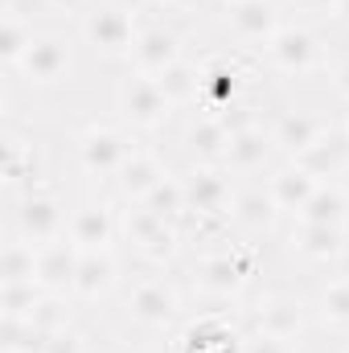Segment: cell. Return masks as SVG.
<instances>
[{
    "label": "cell",
    "instance_id": "obj_1",
    "mask_svg": "<svg viewBox=\"0 0 349 353\" xmlns=\"http://www.w3.org/2000/svg\"><path fill=\"white\" fill-rule=\"evenodd\" d=\"M259 271L255 243H230V247H210L193 259V288L206 300L218 304H239Z\"/></svg>",
    "mask_w": 349,
    "mask_h": 353
},
{
    "label": "cell",
    "instance_id": "obj_2",
    "mask_svg": "<svg viewBox=\"0 0 349 353\" xmlns=\"http://www.w3.org/2000/svg\"><path fill=\"white\" fill-rule=\"evenodd\" d=\"M140 17H144V8L136 0H94L74 21V33L103 62H128L136 29H140Z\"/></svg>",
    "mask_w": 349,
    "mask_h": 353
},
{
    "label": "cell",
    "instance_id": "obj_3",
    "mask_svg": "<svg viewBox=\"0 0 349 353\" xmlns=\"http://www.w3.org/2000/svg\"><path fill=\"white\" fill-rule=\"evenodd\" d=\"M259 62L267 74L279 79H312V74H329V46L325 37L312 29V21H283L279 33L259 50Z\"/></svg>",
    "mask_w": 349,
    "mask_h": 353
},
{
    "label": "cell",
    "instance_id": "obj_4",
    "mask_svg": "<svg viewBox=\"0 0 349 353\" xmlns=\"http://www.w3.org/2000/svg\"><path fill=\"white\" fill-rule=\"evenodd\" d=\"M263 74L267 70H263V62H255L251 50L210 54V58H201V99H197V107L222 115L226 107L251 99V87L259 83Z\"/></svg>",
    "mask_w": 349,
    "mask_h": 353
},
{
    "label": "cell",
    "instance_id": "obj_5",
    "mask_svg": "<svg viewBox=\"0 0 349 353\" xmlns=\"http://www.w3.org/2000/svg\"><path fill=\"white\" fill-rule=\"evenodd\" d=\"M140 148L136 132L123 128L119 119H94L87 123L79 136H74V169L87 176V181H99V185H111L115 173L128 165V157Z\"/></svg>",
    "mask_w": 349,
    "mask_h": 353
},
{
    "label": "cell",
    "instance_id": "obj_6",
    "mask_svg": "<svg viewBox=\"0 0 349 353\" xmlns=\"http://www.w3.org/2000/svg\"><path fill=\"white\" fill-rule=\"evenodd\" d=\"M181 308H185V296L165 271H148V275L132 279L123 288V300H119L123 321L144 329V333H169L181 321Z\"/></svg>",
    "mask_w": 349,
    "mask_h": 353
},
{
    "label": "cell",
    "instance_id": "obj_7",
    "mask_svg": "<svg viewBox=\"0 0 349 353\" xmlns=\"http://www.w3.org/2000/svg\"><path fill=\"white\" fill-rule=\"evenodd\" d=\"M111 107H115V119L132 132H144V136H157L169 128V119L177 115V107L169 103V94L161 90L157 79L148 74H136V70H123L111 87Z\"/></svg>",
    "mask_w": 349,
    "mask_h": 353
},
{
    "label": "cell",
    "instance_id": "obj_8",
    "mask_svg": "<svg viewBox=\"0 0 349 353\" xmlns=\"http://www.w3.org/2000/svg\"><path fill=\"white\" fill-rule=\"evenodd\" d=\"M66 226H70V214H66V201L58 189L41 185V189L8 197V234L25 239L33 247H46V243L66 239Z\"/></svg>",
    "mask_w": 349,
    "mask_h": 353
},
{
    "label": "cell",
    "instance_id": "obj_9",
    "mask_svg": "<svg viewBox=\"0 0 349 353\" xmlns=\"http://www.w3.org/2000/svg\"><path fill=\"white\" fill-rule=\"evenodd\" d=\"M74 54H79V33H62V29H37L29 54L21 58V66L12 74H4L8 83L46 90L66 83V74L74 70Z\"/></svg>",
    "mask_w": 349,
    "mask_h": 353
},
{
    "label": "cell",
    "instance_id": "obj_10",
    "mask_svg": "<svg viewBox=\"0 0 349 353\" xmlns=\"http://www.w3.org/2000/svg\"><path fill=\"white\" fill-rule=\"evenodd\" d=\"M185 58V37L173 21H161V17H140V29H136V41H132V54H128V70L136 74H148V79H161L169 66H177Z\"/></svg>",
    "mask_w": 349,
    "mask_h": 353
},
{
    "label": "cell",
    "instance_id": "obj_11",
    "mask_svg": "<svg viewBox=\"0 0 349 353\" xmlns=\"http://www.w3.org/2000/svg\"><path fill=\"white\" fill-rule=\"evenodd\" d=\"M181 181H185V201L193 218H230L235 197H239V176L226 165H189V173H181Z\"/></svg>",
    "mask_w": 349,
    "mask_h": 353
},
{
    "label": "cell",
    "instance_id": "obj_12",
    "mask_svg": "<svg viewBox=\"0 0 349 353\" xmlns=\"http://www.w3.org/2000/svg\"><path fill=\"white\" fill-rule=\"evenodd\" d=\"M119 201L111 193H99V197H83L74 210H70V226H66V239L79 247V251H115L119 247Z\"/></svg>",
    "mask_w": 349,
    "mask_h": 353
},
{
    "label": "cell",
    "instance_id": "obj_13",
    "mask_svg": "<svg viewBox=\"0 0 349 353\" xmlns=\"http://www.w3.org/2000/svg\"><path fill=\"white\" fill-rule=\"evenodd\" d=\"M337 123H341V119L329 115V111H321V107H283V111L271 115L267 132H271V140H275V152H279L283 161H296V157L308 152L321 136H329Z\"/></svg>",
    "mask_w": 349,
    "mask_h": 353
},
{
    "label": "cell",
    "instance_id": "obj_14",
    "mask_svg": "<svg viewBox=\"0 0 349 353\" xmlns=\"http://www.w3.org/2000/svg\"><path fill=\"white\" fill-rule=\"evenodd\" d=\"M283 0H235L222 8V25L235 41V50H251L259 54L263 46L279 33L283 25Z\"/></svg>",
    "mask_w": 349,
    "mask_h": 353
},
{
    "label": "cell",
    "instance_id": "obj_15",
    "mask_svg": "<svg viewBox=\"0 0 349 353\" xmlns=\"http://www.w3.org/2000/svg\"><path fill=\"white\" fill-rule=\"evenodd\" d=\"M308 316H312L308 300L288 296V292H267L251 308V329L255 333H271L279 341H300L308 333Z\"/></svg>",
    "mask_w": 349,
    "mask_h": 353
},
{
    "label": "cell",
    "instance_id": "obj_16",
    "mask_svg": "<svg viewBox=\"0 0 349 353\" xmlns=\"http://www.w3.org/2000/svg\"><path fill=\"white\" fill-rule=\"evenodd\" d=\"M41 185H46V165H41L37 140L8 119L4 123V189H8V197L41 189Z\"/></svg>",
    "mask_w": 349,
    "mask_h": 353
},
{
    "label": "cell",
    "instance_id": "obj_17",
    "mask_svg": "<svg viewBox=\"0 0 349 353\" xmlns=\"http://www.w3.org/2000/svg\"><path fill=\"white\" fill-rule=\"evenodd\" d=\"M288 251L300 255L312 267H341L349 255V226H312V222H296L288 226Z\"/></svg>",
    "mask_w": 349,
    "mask_h": 353
},
{
    "label": "cell",
    "instance_id": "obj_18",
    "mask_svg": "<svg viewBox=\"0 0 349 353\" xmlns=\"http://www.w3.org/2000/svg\"><path fill=\"white\" fill-rule=\"evenodd\" d=\"M169 176V165H165V157L157 152V148H148V144H140L132 157H128V165L115 173V181L107 185V193L119 201V205H140L161 181Z\"/></svg>",
    "mask_w": 349,
    "mask_h": 353
},
{
    "label": "cell",
    "instance_id": "obj_19",
    "mask_svg": "<svg viewBox=\"0 0 349 353\" xmlns=\"http://www.w3.org/2000/svg\"><path fill=\"white\" fill-rule=\"evenodd\" d=\"M119 279H123V263L115 251H83L79 271H74V283H70V300L74 304H103L107 296L119 292Z\"/></svg>",
    "mask_w": 349,
    "mask_h": 353
},
{
    "label": "cell",
    "instance_id": "obj_20",
    "mask_svg": "<svg viewBox=\"0 0 349 353\" xmlns=\"http://www.w3.org/2000/svg\"><path fill=\"white\" fill-rule=\"evenodd\" d=\"M181 144L189 152L193 165H226V148H230V132L226 123L214 115V111H185V123H181Z\"/></svg>",
    "mask_w": 349,
    "mask_h": 353
},
{
    "label": "cell",
    "instance_id": "obj_21",
    "mask_svg": "<svg viewBox=\"0 0 349 353\" xmlns=\"http://www.w3.org/2000/svg\"><path fill=\"white\" fill-rule=\"evenodd\" d=\"M283 157L275 152V140H271V132L255 123V128H243V132H235L230 136V148H226V169L235 176H255V173H271L275 165H279Z\"/></svg>",
    "mask_w": 349,
    "mask_h": 353
},
{
    "label": "cell",
    "instance_id": "obj_22",
    "mask_svg": "<svg viewBox=\"0 0 349 353\" xmlns=\"http://www.w3.org/2000/svg\"><path fill=\"white\" fill-rule=\"evenodd\" d=\"M267 193H271V201L279 205V214H288V218H296L300 210H304V201L321 189V176H312L300 161H279L271 173H267Z\"/></svg>",
    "mask_w": 349,
    "mask_h": 353
},
{
    "label": "cell",
    "instance_id": "obj_23",
    "mask_svg": "<svg viewBox=\"0 0 349 353\" xmlns=\"http://www.w3.org/2000/svg\"><path fill=\"white\" fill-rule=\"evenodd\" d=\"M279 218H283V214H279V205L271 201L267 185H247V189H239L235 210H230L235 230H243V234L259 239V234H271V230H275V222H279Z\"/></svg>",
    "mask_w": 349,
    "mask_h": 353
},
{
    "label": "cell",
    "instance_id": "obj_24",
    "mask_svg": "<svg viewBox=\"0 0 349 353\" xmlns=\"http://www.w3.org/2000/svg\"><path fill=\"white\" fill-rule=\"evenodd\" d=\"M79 259H83V251H79L70 239H58V243L37 247V283H41L46 292H62V296H70V283H74Z\"/></svg>",
    "mask_w": 349,
    "mask_h": 353
},
{
    "label": "cell",
    "instance_id": "obj_25",
    "mask_svg": "<svg viewBox=\"0 0 349 353\" xmlns=\"http://www.w3.org/2000/svg\"><path fill=\"white\" fill-rule=\"evenodd\" d=\"M33 37H37V25L21 8V0H4V17H0V62H4V74H12L21 66V58L29 54Z\"/></svg>",
    "mask_w": 349,
    "mask_h": 353
},
{
    "label": "cell",
    "instance_id": "obj_26",
    "mask_svg": "<svg viewBox=\"0 0 349 353\" xmlns=\"http://www.w3.org/2000/svg\"><path fill=\"white\" fill-rule=\"evenodd\" d=\"M304 169L312 176H321V181H341V176L349 173V136H346V128L337 123L329 136H321L308 152H300L296 157Z\"/></svg>",
    "mask_w": 349,
    "mask_h": 353
},
{
    "label": "cell",
    "instance_id": "obj_27",
    "mask_svg": "<svg viewBox=\"0 0 349 353\" xmlns=\"http://www.w3.org/2000/svg\"><path fill=\"white\" fill-rule=\"evenodd\" d=\"M296 222L312 226H349V185L346 181H321V189L304 201Z\"/></svg>",
    "mask_w": 349,
    "mask_h": 353
},
{
    "label": "cell",
    "instance_id": "obj_28",
    "mask_svg": "<svg viewBox=\"0 0 349 353\" xmlns=\"http://www.w3.org/2000/svg\"><path fill=\"white\" fill-rule=\"evenodd\" d=\"M312 316L329 329H349V271L329 275L312 296Z\"/></svg>",
    "mask_w": 349,
    "mask_h": 353
},
{
    "label": "cell",
    "instance_id": "obj_29",
    "mask_svg": "<svg viewBox=\"0 0 349 353\" xmlns=\"http://www.w3.org/2000/svg\"><path fill=\"white\" fill-rule=\"evenodd\" d=\"M157 83H161V90L169 94V103H173L177 111H193L197 99H201V62L181 58V62L169 66Z\"/></svg>",
    "mask_w": 349,
    "mask_h": 353
},
{
    "label": "cell",
    "instance_id": "obj_30",
    "mask_svg": "<svg viewBox=\"0 0 349 353\" xmlns=\"http://www.w3.org/2000/svg\"><path fill=\"white\" fill-rule=\"evenodd\" d=\"M0 283H37V247L8 234L4 259H0Z\"/></svg>",
    "mask_w": 349,
    "mask_h": 353
},
{
    "label": "cell",
    "instance_id": "obj_31",
    "mask_svg": "<svg viewBox=\"0 0 349 353\" xmlns=\"http://www.w3.org/2000/svg\"><path fill=\"white\" fill-rule=\"evenodd\" d=\"M140 205H144L148 214H157V218H165V222H177V226H181V222H185V214H189L185 181H181L177 173H169L157 189H152V193H148V197H144V201H140Z\"/></svg>",
    "mask_w": 349,
    "mask_h": 353
},
{
    "label": "cell",
    "instance_id": "obj_32",
    "mask_svg": "<svg viewBox=\"0 0 349 353\" xmlns=\"http://www.w3.org/2000/svg\"><path fill=\"white\" fill-rule=\"evenodd\" d=\"M50 333H41L29 316H0V350L4 353H46Z\"/></svg>",
    "mask_w": 349,
    "mask_h": 353
},
{
    "label": "cell",
    "instance_id": "obj_33",
    "mask_svg": "<svg viewBox=\"0 0 349 353\" xmlns=\"http://www.w3.org/2000/svg\"><path fill=\"white\" fill-rule=\"evenodd\" d=\"M41 300H46L41 283H0V316H33Z\"/></svg>",
    "mask_w": 349,
    "mask_h": 353
},
{
    "label": "cell",
    "instance_id": "obj_34",
    "mask_svg": "<svg viewBox=\"0 0 349 353\" xmlns=\"http://www.w3.org/2000/svg\"><path fill=\"white\" fill-rule=\"evenodd\" d=\"M283 8L300 12V21H333L341 0H283Z\"/></svg>",
    "mask_w": 349,
    "mask_h": 353
},
{
    "label": "cell",
    "instance_id": "obj_35",
    "mask_svg": "<svg viewBox=\"0 0 349 353\" xmlns=\"http://www.w3.org/2000/svg\"><path fill=\"white\" fill-rule=\"evenodd\" d=\"M243 353H296V341H279V337H271V333L247 329V333H243Z\"/></svg>",
    "mask_w": 349,
    "mask_h": 353
},
{
    "label": "cell",
    "instance_id": "obj_36",
    "mask_svg": "<svg viewBox=\"0 0 349 353\" xmlns=\"http://www.w3.org/2000/svg\"><path fill=\"white\" fill-rule=\"evenodd\" d=\"M46 353H90V341H87V333H83L79 325H70V329H62V333L50 337Z\"/></svg>",
    "mask_w": 349,
    "mask_h": 353
},
{
    "label": "cell",
    "instance_id": "obj_37",
    "mask_svg": "<svg viewBox=\"0 0 349 353\" xmlns=\"http://www.w3.org/2000/svg\"><path fill=\"white\" fill-rule=\"evenodd\" d=\"M329 83H333V90H337V99L349 107V54L329 66Z\"/></svg>",
    "mask_w": 349,
    "mask_h": 353
},
{
    "label": "cell",
    "instance_id": "obj_38",
    "mask_svg": "<svg viewBox=\"0 0 349 353\" xmlns=\"http://www.w3.org/2000/svg\"><path fill=\"white\" fill-rule=\"evenodd\" d=\"M41 4H46V8H54V12H62V17H70V21H79L94 0H41Z\"/></svg>",
    "mask_w": 349,
    "mask_h": 353
},
{
    "label": "cell",
    "instance_id": "obj_39",
    "mask_svg": "<svg viewBox=\"0 0 349 353\" xmlns=\"http://www.w3.org/2000/svg\"><path fill=\"white\" fill-rule=\"evenodd\" d=\"M341 29H349V0H341V8H337V17H333Z\"/></svg>",
    "mask_w": 349,
    "mask_h": 353
},
{
    "label": "cell",
    "instance_id": "obj_40",
    "mask_svg": "<svg viewBox=\"0 0 349 353\" xmlns=\"http://www.w3.org/2000/svg\"><path fill=\"white\" fill-rule=\"evenodd\" d=\"M210 4H218V8H226V4H235V0H210Z\"/></svg>",
    "mask_w": 349,
    "mask_h": 353
},
{
    "label": "cell",
    "instance_id": "obj_41",
    "mask_svg": "<svg viewBox=\"0 0 349 353\" xmlns=\"http://www.w3.org/2000/svg\"><path fill=\"white\" fill-rule=\"evenodd\" d=\"M341 128H346V136H349V115H341Z\"/></svg>",
    "mask_w": 349,
    "mask_h": 353
},
{
    "label": "cell",
    "instance_id": "obj_42",
    "mask_svg": "<svg viewBox=\"0 0 349 353\" xmlns=\"http://www.w3.org/2000/svg\"><path fill=\"white\" fill-rule=\"evenodd\" d=\"M337 353H349V350H337Z\"/></svg>",
    "mask_w": 349,
    "mask_h": 353
}]
</instances>
